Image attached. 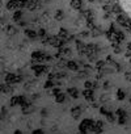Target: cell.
<instances>
[{"label": "cell", "instance_id": "6da1fadb", "mask_svg": "<svg viewBox=\"0 0 131 134\" xmlns=\"http://www.w3.org/2000/svg\"><path fill=\"white\" fill-rule=\"evenodd\" d=\"M118 3L121 4V7L126 12V15L131 19V0H118Z\"/></svg>", "mask_w": 131, "mask_h": 134}]
</instances>
